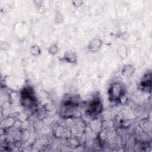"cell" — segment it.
Listing matches in <instances>:
<instances>
[{"label":"cell","instance_id":"6da1fadb","mask_svg":"<svg viewBox=\"0 0 152 152\" xmlns=\"http://www.w3.org/2000/svg\"><path fill=\"white\" fill-rule=\"evenodd\" d=\"M124 93L122 86L119 83H115L109 90V96L112 100H118L121 99Z\"/></svg>","mask_w":152,"mask_h":152},{"label":"cell","instance_id":"7a4b0ae2","mask_svg":"<svg viewBox=\"0 0 152 152\" xmlns=\"http://www.w3.org/2000/svg\"><path fill=\"white\" fill-rule=\"evenodd\" d=\"M102 42L100 39H95L91 41L88 45V49L91 52H96L102 46Z\"/></svg>","mask_w":152,"mask_h":152},{"label":"cell","instance_id":"3957f363","mask_svg":"<svg viewBox=\"0 0 152 152\" xmlns=\"http://www.w3.org/2000/svg\"><path fill=\"white\" fill-rule=\"evenodd\" d=\"M64 58L65 61L69 63H75L77 61V55L75 52L72 51L66 52Z\"/></svg>","mask_w":152,"mask_h":152},{"label":"cell","instance_id":"277c9868","mask_svg":"<svg viewBox=\"0 0 152 152\" xmlns=\"http://www.w3.org/2000/svg\"><path fill=\"white\" fill-rule=\"evenodd\" d=\"M134 72V68L130 65H126L124 66L122 69V74L124 77H131Z\"/></svg>","mask_w":152,"mask_h":152},{"label":"cell","instance_id":"5b68a950","mask_svg":"<svg viewBox=\"0 0 152 152\" xmlns=\"http://www.w3.org/2000/svg\"><path fill=\"white\" fill-rule=\"evenodd\" d=\"M118 55L122 58H125L127 56V50L126 47L124 46H121L118 48Z\"/></svg>","mask_w":152,"mask_h":152},{"label":"cell","instance_id":"8992f818","mask_svg":"<svg viewBox=\"0 0 152 152\" xmlns=\"http://www.w3.org/2000/svg\"><path fill=\"white\" fill-rule=\"evenodd\" d=\"M31 53L33 55H34V56H36V55H38L40 52V48L38 46H33L31 48Z\"/></svg>","mask_w":152,"mask_h":152},{"label":"cell","instance_id":"52a82bcc","mask_svg":"<svg viewBox=\"0 0 152 152\" xmlns=\"http://www.w3.org/2000/svg\"><path fill=\"white\" fill-rule=\"evenodd\" d=\"M49 52L52 55H55L58 53V47L56 45H53L52 46L50 47L49 49Z\"/></svg>","mask_w":152,"mask_h":152}]
</instances>
